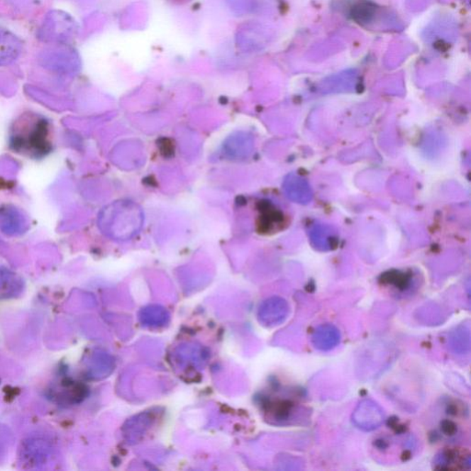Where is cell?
<instances>
[{"label": "cell", "mask_w": 471, "mask_h": 471, "mask_svg": "<svg viewBox=\"0 0 471 471\" xmlns=\"http://www.w3.org/2000/svg\"><path fill=\"white\" fill-rule=\"evenodd\" d=\"M143 218V212L138 204L131 201H119L105 211V231L117 240H129L140 231Z\"/></svg>", "instance_id": "obj_1"}, {"label": "cell", "mask_w": 471, "mask_h": 471, "mask_svg": "<svg viewBox=\"0 0 471 471\" xmlns=\"http://www.w3.org/2000/svg\"><path fill=\"white\" fill-rule=\"evenodd\" d=\"M353 423L359 429L371 432L379 428L385 420L383 409L370 399H362L352 415Z\"/></svg>", "instance_id": "obj_2"}, {"label": "cell", "mask_w": 471, "mask_h": 471, "mask_svg": "<svg viewBox=\"0 0 471 471\" xmlns=\"http://www.w3.org/2000/svg\"><path fill=\"white\" fill-rule=\"evenodd\" d=\"M471 458L465 448H446L439 452L433 460V467L438 470H460L470 469Z\"/></svg>", "instance_id": "obj_3"}, {"label": "cell", "mask_w": 471, "mask_h": 471, "mask_svg": "<svg viewBox=\"0 0 471 471\" xmlns=\"http://www.w3.org/2000/svg\"><path fill=\"white\" fill-rule=\"evenodd\" d=\"M289 306L284 299L275 297L265 300L260 306L259 320L267 327H274L286 320Z\"/></svg>", "instance_id": "obj_4"}, {"label": "cell", "mask_w": 471, "mask_h": 471, "mask_svg": "<svg viewBox=\"0 0 471 471\" xmlns=\"http://www.w3.org/2000/svg\"><path fill=\"white\" fill-rule=\"evenodd\" d=\"M284 190L287 196L293 202L302 204L311 202L313 193L311 185L302 177L288 175L284 182Z\"/></svg>", "instance_id": "obj_5"}, {"label": "cell", "mask_w": 471, "mask_h": 471, "mask_svg": "<svg viewBox=\"0 0 471 471\" xmlns=\"http://www.w3.org/2000/svg\"><path fill=\"white\" fill-rule=\"evenodd\" d=\"M340 333L333 324H323L313 331L311 342L318 351L327 352L339 345Z\"/></svg>", "instance_id": "obj_6"}, {"label": "cell", "mask_w": 471, "mask_h": 471, "mask_svg": "<svg viewBox=\"0 0 471 471\" xmlns=\"http://www.w3.org/2000/svg\"><path fill=\"white\" fill-rule=\"evenodd\" d=\"M311 240L316 249L327 252L336 246L338 238L333 228L326 225H316L311 231Z\"/></svg>", "instance_id": "obj_7"}, {"label": "cell", "mask_w": 471, "mask_h": 471, "mask_svg": "<svg viewBox=\"0 0 471 471\" xmlns=\"http://www.w3.org/2000/svg\"><path fill=\"white\" fill-rule=\"evenodd\" d=\"M140 320L145 326L160 327L168 322L169 314L160 306H150L141 311Z\"/></svg>", "instance_id": "obj_8"}, {"label": "cell", "mask_w": 471, "mask_h": 471, "mask_svg": "<svg viewBox=\"0 0 471 471\" xmlns=\"http://www.w3.org/2000/svg\"><path fill=\"white\" fill-rule=\"evenodd\" d=\"M450 345L452 349L458 353H466L470 351V330L466 326H460L455 328L451 333Z\"/></svg>", "instance_id": "obj_9"}, {"label": "cell", "mask_w": 471, "mask_h": 471, "mask_svg": "<svg viewBox=\"0 0 471 471\" xmlns=\"http://www.w3.org/2000/svg\"><path fill=\"white\" fill-rule=\"evenodd\" d=\"M292 411L293 404L287 401H277L272 405V408L271 409L272 414H274V416L277 421H287L289 419Z\"/></svg>", "instance_id": "obj_10"}, {"label": "cell", "mask_w": 471, "mask_h": 471, "mask_svg": "<svg viewBox=\"0 0 471 471\" xmlns=\"http://www.w3.org/2000/svg\"><path fill=\"white\" fill-rule=\"evenodd\" d=\"M443 433L446 436H454L457 433V426L454 421L445 420L441 424Z\"/></svg>", "instance_id": "obj_11"}, {"label": "cell", "mask_w": 471, "mask_h": 471, "mask_svg": "<svg viewBox=\"0 0 471 471\" xmlns=\"http://www.w3.org/2000/svg\"><path fill=\"white\" fill-rule=\"evenodd\" d=\"M167 1L172 3L173 5H184L186 3L192 1V0H167Z\"/></svg>", "instance_id": "obj_12"}]
</instances>
